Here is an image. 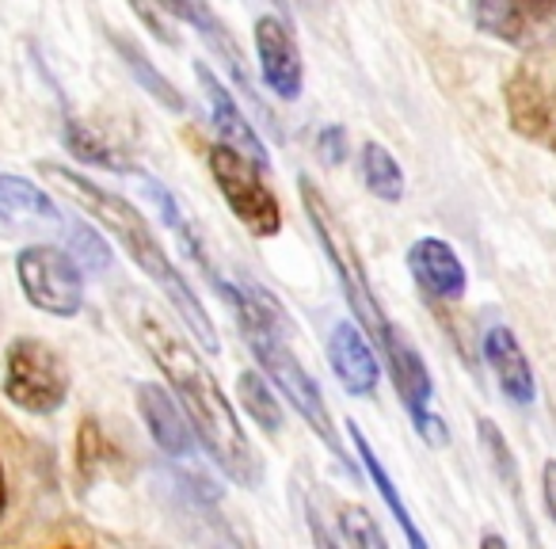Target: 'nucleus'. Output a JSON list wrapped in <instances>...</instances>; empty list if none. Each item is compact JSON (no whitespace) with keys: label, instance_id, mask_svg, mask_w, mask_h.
<instances>
[{"label":"nucleus","instance_id":"b1692460","mask_svg":"<svg viewBox=\"0 0 556 549\" xmlns=\"http://www.w3.org/2000/svg\"><path fill=\"white\" fill-rule=\"evenodd\" d=\"M73 255H77V263L80 267H88V271H103L111 263V252H108V245L100 240V233H92L88 225H73Z\"/></svg>","mask_w":556,"mask_h":549},{"label":"nucleus","instance_id":"6e6552de","mask_svg":"<svg viewBox=\"0 0 556 549\" xmlns=\"http://www.w3.org/2000/svg\"><path fill=\"white\" fill-rule=\"evenodd\" d=\"M472 20L484 35L518 50L556 47V0H472Z\"/></svg>","mask_w":556,"mask_h":549},{"label":"nucleus","instance_id":"ddd939ff","mask_svg":"<svg viewBox=\"0 0 556 549\" xmlns=\"http://www.w3.org/2000/svg\"><path fill=\"white\" fill-rule=\"evenodd\" d=\"M408 271L419 283V290H427L434 302H462L465 287H469L462 255L442 237H419L408 248Z\"/></svg>","mask_w":556,"mask_h":549},{"label":"nucleus","instance_id":"412c9836","mask_svg":"<svg viewBox=\"0 0 556 549\" xmlns=\"http://www.w3.org/2000/svg\"><path fill=\"white\" fill-rule=\"evenodd\" d=\"M108 35H111V42H115L118 54H123L126 70H130L134 77H138V85H141V88H149V92H153L156 100H161L168 111H184V96H179L176 88H172V80L164 77V73H156L153 65H149L146 58H141V50L134 47L130 39H123V35H115V32H108Z\"/></svg>","mask_w":556,"mask_h":549},{"label":"nucleus","instance_id":"f8f14e48","mask_svg":"<svg viewBox=\"0 0 556 549\" xmlns=\"http://www.w3.org/2000/svg\"><path fill=\"white\" fill-rule=\"evenodd\" d=\"M194 77H199L202 92H206V103H210V123H214V130L222 134L225 146L240 149L244 157H252L260 169H270V153L267 146H263V138L255 134V126L248 123V115L240 111V103L232 100L229 88L217 80V73L210 70L206 62L194 65Z\"/></svg>","mask_w":556,"mask_h":549},{"label":"nucleus","instance_id":"2eb2a0df","mask_svg":"<svg viewBox=\"0 0 556 549\" xmlns=\"http://www.w3.org/2000/svg\"><path fill=\"white\" fill-rule=\"evenodd\" d=\"M484 359L492 366L495 382H500L503 397L510 404H530L538 397V382H533V366L526 359L522 344L515 340V333L503 325L488 328L484 333Z\"/></svg>","mask_w":556,"mask_h":549},{"label":"nucleus","instance_id":"a878e982","mask_svg":"<svg viewBox=\"0 0 556 549\" xmlns=\"http://www.w3.org/2000/svg\"><path fill=\"white\" fill-rule=\"evenodd\" d=\"M317 153L332 164L343 161V153H348V134H343V126H325V130L317 134Z\"/></svg>","mask_w":556,"mask_h":549},{"label":"nucleus","instance_id":"9b49d317","mask_svg":"<svg viewBox=\"0 0 556 549\" xmlns=\"http://www.w3.org/2000/svg\"><path fill=\"white\" fill-rule=\"evenodd\" d=\"M328 359H332V371L340 378V386L351 397H374L381 382V359L378 344L363 333L351 321H340L328 336Z\"/></svg>","mask_w":556,"mask_h":549},{"label":"nucleus","instance_id":"20e7f679","mask_svg":"<svg viewBox=\"0 0 556 549\" xmlns=\"http://www.w3.org/2000/svg\"><path fill=\"white\" fill-rule=\"evenodd\" d=\"M0 389L16 409L31 416H50L70 397V371L65 359L39 336H20L4 351V378Z\"/></svg>","mask_w":556,"mask_h":549},{"label":"nucleus","instance_id":"6ab92c4d","mask_svg":"<svg viewBox=\"0 0 556 549\" xmlns=\"http://www.w3.org/2000/svg\"><path fill=\"white\" fill-rule=\"evenodd\" d=\"M65 149H70L73 157H80V161L100 164V169H108V172H134V164L126 161L115 146H108L92 126L77 123V118H65Z\"/></svg>","mask_w":556,"mask_h":549},{"label":"nucleus","instance_id":"c85d7f7f","mask_svg":"<svg viewBox=\"0 0 556 549\" xmlns=\"http://www.w3.org/2000/svg\"><path fill=\"white\" fill-rule=\"evenodd\" d=\"M275 9L282 12V16H290V0H275Z\"/></svg>","mask_w":556,"mask_h":549},{"label":"nucleus","instance_id":"9d476101","mask_svg":"<svg viewBox=\"0 0 556 549\" xmlns=\"http://www.w3.org/2000/svg\"><path fill=\"white\" fill-rule=\"evenodd\" d=\"M134 394H138V412H141V420H146L156 447L168 458H176V462L194 458V450H199L194 439H199V435H194L191 416H187V409L176 401V394H168V389L156 386V382H141Z\"/></svg>","mask_w":556,"mask_h":549},{"label":"nucleus","instance_id":"a211bd4d","mask_svg":"<svg viewBox=\"0 0 556 549\" xmlns=\"http://www.w3.org/2000/svg\"><path fill=\"white\" fill-rule=\"evenodd\" d=\"M237 397H240V404H244V412L263 427V432L267 435L282 432V404H278V389H270V382H263L260 371H240Z\"/></svg>","mask_w":556,"mask_h":549},{"label":"nucleus","instance_id":"f257e3e1","mask_svg":"<svg viewBox=\"0 0 556 549\" xmlns=\"http://www.w3.org/2000/svg\"><path fill=\"white\" fill-rule=\"evenodd\" d=\"M138 333L141 344L149 348L153 363L161 366V374L168 378L172 394L179 397V404L187 409L194 424V435L206 447V454L214 458V465L240 488H260L263 481V462L255 454L252 439L240 427L237 412H232L229 397L222 394L217 378L210 374L206 359L191 348L184 333H176L172 321H164L156 310H138Z\"/></svg>","mask_w":556,"mask_h":549},{"label":"nucleus","instance_id":"f3484780","mask_svg":"<svg viewBox=\"0 0 556 549\" xmlns=\"http://www.w3.org/2000/svg\"><path fill=\"white\" fill-rule=\"evenodd\" d=\"M348 435H351V442H355L358 458H363V470L370 473V481H374V485H378L381 500H386V503H389V511H393L396 526H401V531H404V538H408L416 549H427V538L416 531V523H412V511L404 508V500H401V492H396L393 477H389V473H386V465H381V458L374 454L370 439H366V435L358 432V424H355V420H348Z\"/></svg>","mask_w":556,"mask_h":549},{"label":"nucleus","instance_id":"4be33fe9","mask_svg":"<svg viewBox=\"0 0 556 549\" xmlns=\"http://www.w3.org/2000/svg\"><path fill=\"white\" fill-rule=\"evenodd\" d=\"M111 458H115V450H111L103 427L96 424V420H80V432H77V481L80 485L85 488L92 485Z\"/></svg>","mask_w":556,"mask_h":549},{"label":"nucleus","instance_id":"393cba45","mask_svg":"<svg viewBox=\"0 0 556 549\" xmlns=\"http://www.w3.org/2000/svg\"><path fill=\"white\" fill-rule=\"evenodd\" d=\"M480 442L488 447V454H492V465L507 477V485H518V473H515V462H510V450H507V439H503L500 432H495L492 420H480Z\"/></svg>","mask_w":556,"mask_h":549},{"label":"nucleus","instance_id":"423d86ee","mask_svg":"<svg viewBox=\"0 0 556 549\" xmlns=\"http://www.w3.org/2000/svg\"><path fill=\"white\" fill-rule=\"evenodd\" d=\"M16 279L24 298L50 317H77L85 310V271L77 255L54 245H31L16 255Z\"/></svg>","mask_w":556,"mask_h":549},{"label":"nucleus","instance_id":"39448f33","mask_svg":"<svg viewBox=\"0 0 556 549\" xmlns=\"http://www.w3.org/2000/svg\"><path fill=\"white\" fill-rule=\"evenodd\" d=\"M210 176H214L222 199L229 202V210L237 214V222L244 225L252 237H275L282 229V207H278L275 191L263 184L260 164L252 157H244L232 146H210L206 153Z\"/></svg>","mask_w":556,"mask_h":549},{"label":"nucleus","instance_id":"dca6fc26","mask_svg":"<svg viewBox=\"0 0 556 549\" xmlns=\"http://www.w3.org/2000/svg\"><path fill=\"white\" fill-rule=\"evenodd\" d=\"M0 217L9 222H58V202L31 179L0 172Z\"/></svg>","mask_w":556,"mask_h":549},{"label":"nucleus","instance_id":"1a4fd4ad","mask_svg":"<svg viewBox=\"0 0 556 549\" xmlns=\"http://www.w3.org/2000/svg\"><path fill=\"white\" fill-rule=\"evenodd\" d=\"M255 54H260L263 85L278 96V100H298L305 85L302 54H298L294 32H290L287 16H260L255 20Z\"/></svg>","mask_w":556,"mask_h":549},{"label":"nucleus","instance_id":"5701e85b","mask_svg":"<svg viewBox=\"0 0 556 549\" xmlns=\"http://www.w3.org/2000/svg\"><path fill=\"white\" fill-rule=\"evenodd\" d=\"M340 526H343V534H340V541L343 546H374V549H386V534L374 526V519H370V511L366 508H343V519H340Z\"/></svg>","mask_w":556,"mask_h":549},{"label":"nucleus","instance_id":"4468645a","mask_svg":"<svg viewBox=\"0 0 556 549\" xmlns=\"http://www.w3.org/2000/svg\"><path fill=\"white\" fill-rule=\"evenodd\" d=\"M153 4H161L164 12H172L176 20H184V24H191L194 32L202 35V39L210 42V50H214L217 58L225 62V70L232 73V80L240 85V92L248 96V100L255 103L260 111H267L260 103V96L252 92V77H248V65H244V50L232 42V35L225 32V24L214 16V9H210L206 0H153Z\"/></svg>","mask_w":556,"mask_h":549},{"label":"nucleus","instance_id":"f03ea898","mask_svg":"<svg viewBox=\"0 0 556 549\" xmlns=\"http://www.w3.org/2000/svg\"><path fill=\"white\" fill-rule=\"evenodd\" d=\"M39 172L65 195V199L77 202L88 217H96V222H100L103 229L123 245V252L130 255V260L146 271L149 279L161 287V295L176 305L179 317H184V325L191 328V336H199L202 348H210V355H217V333H214V321H210L206 305L199 302V295L191 290V283L179 275L176 263L168 260L164 245L153 237V229H149L146 214H141L130 199H123V195L92 184L88 176L65 169V164H39Z\"/></svg>","mask_w":556,"mask_h":549},{"label":"nucleus","instance_id":"bb28decb","mask_svg":"<svg viewBox=\"0 0 556 549\" xmlns=\"http://www.w3.org/2000/svg\"><path fill=\"white\" fill-rule=\"evenodd\" d=\"M541 485H545L548 515H553V523H556V462H548V465H545V473H541Z\"/></svg>","mask_w":556,"mask_h":549},{"label":"nucleus","instance_id":"0eeeda50","mask_svg":"<svg viewBox=\"0 0 556 549\" xmlns=\"http://www.w3.org/2000/svg\"><path fill=\"white\" fill-rule=\"evenodd\" d=\"M556 47L533 50L507 80V115L522 138L556 153Z\"/></svg>","mask_w":556,"mask_h":549},{"label":"nucleus","instance_id":"cd10ccee","mask_svg":"<svg viewBox=\"0 0 556 549\" xmlns=\"http://www.w3.org/2000/svg\"><path fill=\"white\" fill-rule=\"evenodd\" d=\"M9 508V485H4V465H0V515Z\"/></svg>","mask_w":556,"mask_h":549},{"label":"nucleus","instance_id":"aec40b11","mask_svg":"<svg viewBox=\"0 0 556 549\" xmlns=\"http://www.w3.org/2000/svg\"><path fill=\"white\" fill-rule=\"evenodd\" d=\"M363 179L370 187V195H378L386 202H396L404 195V169L378 141H366L363 146Z\"/></svg>","mask_w":556,"mask_h":549},{"label":"nucleus","instance_id":"7ed1b4c3","mask_svg":"<svg viewBox=\"0 0 556 549\" xmlns=\"http://www.w3.org/2000/svg\"><path fill=\"white\" fill-rule=\"evenodd\" d=\"M302 202H305V214H309V225L317 229V237H320V248H325L328 263H332L336 279H340L343 298H348L351 313H355V321L363 325V333L378 344L381 359H393L408 340H404L401 328H396L393 321L386 317V310H381L378 295H374L370 279H366L363 260H358L355 245H351L348 229L340 225L336 210L328 207V199L317 191V184H313V179H305V176H302Z\"/></svg>","mask_w":556,"mask_h":549}]
</instances>
